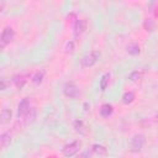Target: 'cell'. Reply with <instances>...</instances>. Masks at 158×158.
<instances>
[{
  "mask_svg": "<svg viewBox=\"0 0 158 158\" xmlns=\"http://www.w3.org/2000/svg\"><path fill=\"white\" fill-rule=\"evenodd\" d=\"M15 38V31L11 27H5L1 32V46L5 48Z\"/></svg>",
  "mask_w": 158,
  "mask_h": 158,
  "instance_id": "6da1fadb",
  "label": "cell"
},
{
  "mask_svg": "<svg viewBox=\"0 0 158 158\" xmlns=\"http://www.w3.org/2000/svg\"><path fill=\"white\" fill-rule=\"evenodd\" d=\"M99 56H100V54H99V52H96V51L90 52L89 54H86L85 57H83V59H81V67L88 68V67L94 65V64L98 62Z\"/></svg>",
  "mask_w": 158,
  "mask_h": 158,
  "instance_id": "7a4b0ae2",
  "label": "cell"
},
{
  "mask_svg": "<svg viewBox=\"0 0 158 158\" xmlns=\"http://www.w3.org/2000/svg\"><path fill=\"white\" fill-rule=\"evenodd\" d=\"M144 143H146L144 136H143V135H136V136H133L132 139H131V149H132L133 152H138V151H141V149L143 148Z\"/></svg>",
  "mask_w": 158,
  "mask_h": 158,
  "instance_id": "3957f363",
  "label": "cell"
},
{
  "mask_svg": "<svg viewBox=\"0 0 158 158\" xmlns=\"http://www.w3.org/2000/svg\"><path fill=\"white\" fill-rule=\"evenodd\" d=\"M86 25H88V22L85 19H77L74 21V26H73V28H74L73 31H74L75 36H80L81 33H84L86 30Z\"/></svg>",
  "mask_w": 158,
  "mask_h": 158,
  "instance_id": "277c9868",
  "label": "cell"
},
{
  "mask_svg": "<svg viewBox=\"0 0 158 158\" xmlns=\"http://www.w3.org/2000/svg\"><path fill=\"white\" fill-rule=\"evenodd\" d=\"M80 146H81L80 141H73V142H70L69 144H67L63 148V152H64L65 156H73L80 149Z\"/></svg>",
  "mask_w": 158,
  "mask_h": 158,
  "instance_id": "5b68a950",
  "label": "cell"
},
{
  "mask_svg": "<svg viewBox=\"0 0 158 158\" xmlns=\"http://www.w3.org/2000/svg\"><path fill=\"white\" fill-rule=\"evenodd\" d=\"M63 91H64L65 96H68V98H77L79 94L78 86H75L73 83H67L63 88Z\"/></svg>",
  "mask_w": 158,
  "mask_h": 158,
  "instance_id": "8992f818",
  "label": "cell"
},
{
  "mask_svg": "<svg viewBox=\"0 0 158 158\" xmlns=\"http://www.w3.org/2000/svg\"><path fill=\"white\" fill-rule=\"evenodd\" d=\"M31 109H32V107H31V105H30V100H28V99H22V100L20 101V104H19V109H17V111H19V116L23 117Z\"/></svg>",
  "mask_w": 158,
  "mask_h": 158,
  "instance_id": "52a82bcc",
  "label": "cell"
},
{
  "mask_svg": "<svg viewBox=\"0 0 158 158\" xmlns=\"http://www.w3.org/2000/svg\"><path fill=\"white\" fill-rule=\"evenodd\" d=\"M44 75H46L44 70L38 69V70H36V72L32 74V77H31V81H32L35 85H38V84H41V83L43 81Z\"/></svg>",
  "mask_w": 158,
  "mask_h": 158,
  "instance_id": "ba28073f",
  "label": "cell"
},
{
  "mask_svg": "<svg viewBox=\"0 0 158 158\" xmlns=\"http://www.w3.org/2000/svg\"><path fill=\"white\" fill-rule=\"evenodd\" d=\"M0 117H1V123L2 125L10 122V120H11V110L10 109H2L1 114H0Z\"/></svg>",
  "mask_w": 158,
  "mask_h": 158,
  "instance_id": "9c48e42d",
  "label": "cell"
},
{
  "mask_svg": "<svg viewBox=\"0 0 158 158\" xmlns=\"http://www.w3.org/2000/svg\"><path fill=\"white\" fill-rule=\"evenodd\" d=\"M0 141H1V147L5 149L10 144V141H11L10 132H2L1 133V137H0Z\"/></svg>",
  "mask_w": 158,
  "mask_h": 158,
  "instance_id": "30bf717a",
  "label": "cell"
},
{
  "mask_svg": "<svg viewBox=\"0 0 158 158\" xmlns=\"http://www.w3.org/2000/svg\"><path fill=\"white\" fill-rule=\"evenodd\" d=\"M12 81H14V84H15V86H16V88L21 89V88L25 85V83H26V79H25V77H23L22 74H19V75L14 77Z\"/></svg>",
  "mask_w": 158,
  "mask_h": 158,
  "instance_id": "8fae6325",
  "label": "cell"
},
{
  "mask_svg": "<svg viewBox=\"0 0 158 158\" xmlns=\"http://www.w3.org/2000/svg\"><path fill=\"white\" fill-rule=\"evenodd\" d=\"M127 52L130 53V54H132V56H136V54H138L139 53V46L137 44V43H130L128 46H127Z\"/></svg>",
  "mask_w": 158,
  "mask_h": 158,
  "instance_id": "7c38bea8",
  "label": "cell"
},
{
  "mask_svg": "<svg viewBox=\"0 0 158 158\" xmlns=\"http://www.w3.org/2000/svg\"><path fill=\"white\" fill-rule=\"evenodd\" d=\"M74 48H75V44H74V42L72 40L70 41H67L65 44H64V47H63V49H64L65 53H72L74 51Z\"/></svg>",
  "mask_w": 158,
  "mask_h": 158,
  "instance_id": "4fadbf2b",
  "label": "cell"
},
{
  "mask_svg": "<svg viewBox=\"0 0 158 158\" xmlns=\"http://www.w3.org/2000/svg\"><path fill=\"white\" fill-rule=\"evenodd\" d=\"M93 151L96 153V154H105L106 153V148L104 146H100V144H94L93 146Z\"/></svg>",
  "mask_w": 158,
  "mask_h": 158,
  "instance_id": "5bb4252c",
  "label": "cell"
},
{
  "mask_svg": "<svg viewBox=\"0 0 158 158\" xmlns=\"http://www.w3.org/2000/svg\"><path fill=\"white\" fill-rule=\"evenodd\" d=\"M107 78H109V75H107V74L102 77V80H101V88H102V89H105V88H106V83H107Z\"/></svg>",
  "mask_w": 158,
  "mask_h": 158,
  "instance_id": "9a60e30c",
  "label": "cell"
},
{
  "mask_svg": "<svg viewBox=\"0 0 158 158\" xmlns=\"http://www.w3.org/2000/svg\"><path fill=\"white\" fill-rule=\"evenodd\" d=\"M156 120H157V122H158V111H157V114H156Z\"/></svg>",
  "mask_w": 158,
  "mask_h": 158,
  "instance_id": "2e32d148",
  "label": "cell"
}]
</instances>
